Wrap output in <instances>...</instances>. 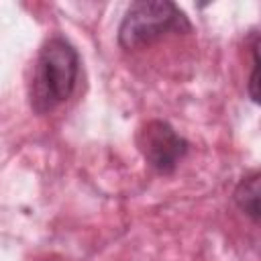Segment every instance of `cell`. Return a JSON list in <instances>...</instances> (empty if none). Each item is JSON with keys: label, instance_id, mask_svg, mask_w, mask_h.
<instances>
[{"label": "cell", "instance_id": "1", "mask_svg": "<svg viewBox=\"0 0 261 261\" xmlns=\"http://www.w3.org/2000/svg\"><path fill=\"white\" fill-rule=\"evenodd\" d=\"M80 75L77 49L61 35H51L41 45L29 84V104L35 114H47L67 102Z\"/></svg>", "mask_w": 261, "mask_h": 261}, {"label": "cell", "instance_id": "4", "mask_svg": "<svg viewBox=\"0 0 261 261\" xmlns=\"http://www.w3.org/2000/svg\"><path fill=\"white\" fill-rule=\"evenodd\" d=\"M232 200L239 206V210H243L253 222H259V171L257 169L245 173L239 179L232 192Z\"/></svg>", "mask_w": 261, "mask_h": 261}, {"label": "cell", "instance_id": "2", "mask_svg": "<svg viewBox=\"0 0 261 261\" xmlns=\"http://www.w3.org/2000/svg\"><path fill=\"white\" fill-rule=\"evenodd\" d=\"M192 29L186 12L167 0L133 2L118 27V45L126 51L147 47L169 33H188Z\"/></svg>", "mask_w": 261, "mask_h": 261}, {"label": "cell", "instance_id": "3", "mask_svg": "<svg viewBox=\"0 0 261 261\" xmlns=\"http://www.w3.org/2000/svg\"><path fill=\"white\" fill-rule=\"evenodd\" d=\"M137 149L151 169L161 175L173 173L179 161L186 157L190 143L161 118H153L141 124L137 130Z\"/></svg>", "mask_w": 261, "mask_h": 261}]
</instances>
